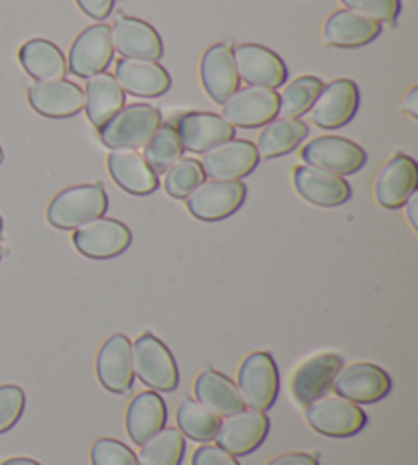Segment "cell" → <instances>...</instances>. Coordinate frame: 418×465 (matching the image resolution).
<instances>
[{"label": "cell", "mask_w": 418, "mask_h": 465, "mask_svg": "<svg viewBox=\"0 0 418 465\" xmlns=\"http://www.w3.org/2000/svg\"><path fill=\"white\" fill-rule=\"evenodd\" d=\"M108 196L103 184H80L62 190L47 209V221L55 229L76 231L86 223L104 217Z\"/></svg>", "instance_id": "cell-1"}, {"label": "cell", "mask_w": 418, "mask_h": 465, "mask_svg": "<svg viewBox=\"0 0 418 465\" xmlns=\"http://www.w3.org/2000/svg\"><path fill=\"white\" fill-rule=\"evenodd\" d=\"M133 373L144 381L145 386L157 392H174L178 388L180 373L178 365L170 349L152 333L139 335L135 343H131Z\"/></svg>", "instance_id": "cell-2"}, {"label": "cell", "mask_w": 418, "mask_h": 465, "mask_svg": "<svg viewBox=\"0 0 418 465\" xmlns=\"http://www.w3.org/2000/svg\"><path fill=\"white\" fill-rule=\"evenodd\" d=\"M162 124V113L152 104H124L103 129L100 141L111 149H137L145 145Z\"/></svg>", "instance_id": "cell-3"}, {"label": "cell", "mask_w": 418, "mask_h": 465, "mask_svg": "<svg viewBox=\"0 0 418 465\" xmlns=\"http://www.w3.org/2000/svg\"><path fill=\"white\" fill-rule=\"evenodd\" d=\"M237 390L245 406L267 412L275 404L280 392V373L274 357L265 351H255L239 368Z\"/></svg>", "instance_id": "cell-4"}, {"label": "cell", "mask_w": 418, "mask_h": 465, "mask_svg": "<svg viewBox=\"0 0 418 465\" xmlns=\"http://www.w3.org/2000/svg\"><path fill=\"white\" fill-rule=\"evenodd\" d=\"M306 422L324 437H353L367 425V414L359 404L343 396H323L306 406Z\"/></svg>", "instance_id": "cell-5"}, {"label": "cell", "mask_w": 418, "mask_h": 465, "mask_svg": "<svg viewBox=\"0 0 418 465\" xmlns=\"http://www.w3.org/2000/svg\"><path fill=\"white\" fill-rule=\"evenodd\" d=\"M247 188L241 180H204L188 194L186 206L192 217L216 223L235 214L245 203Z\"/></svg>", "instance_id": "cell-6"}, {"label": "cell", "mask_w": 418, "mask_h": 465, "mask_svg": "<svg viewBox=\"0 0 418 465\" xmlns=\"http://www.w3.org/2000/svg\"><path fill=\"white\" fill-rule=\"evenodd\" d=\"M303 162L311 168L334 173V176H349L359 172L367 162V153L362 145L345 137H316L303 147Z\"/></svg>", "instance_id": "cell-7"}, {"label": "cell", "mask_w": 418, "mask_h": 465, "mask_svg": "<svg viewBox=\"0 0 418 465\" xmlns=\"http://www.w3.org/2000/svg\"><path fill=\"white\" fill-rule=\"evenodd\" d=\"M221 106V116L231 127L255 129L275 119L280 109V94H275V90L259 86L239 88Z\"/></svg>", "instance_id": "cell-8"}, {"label": "cell", "mask_w": 418, "mask_h": 465, "mask_svg": "<svg viewBox=\"0 0 418 465\" xmlns=\"http://www.w3.org/2000/svg\"><path fill=\"white\" fill-rule=\"evenodd\" d=\"M359 109V88L353 80L339 78L323 86L308 111V119L321 129H341L353 121Z\"/></svg>", "instance_id": "cell-9"}, {"label": "cell", "mask_w": 418, "mask_h": 465, "mask_svg": "<svg viewBox=\"0 0 418 465\" xmlns=\"http://www.w3.org/2000/svg\"><path fill=\"white\" fill-rule=\"evenodd\" d=\"M333 388L337 396L347 398L351 402L373 404L388 396L392 380L378 365L357 361L341 365V370L333 380Z\"/></svg>", "instance_id": "cell-10"}, {"label": "cell", "mask_w": 418, "mask_h": 465, "mask_svg": "<svg viewBox=\"0 0 418 465\" xmlns=\"http://www.w3.org/2000/svg\"><path fill=\"white\" fill-rule=\"evenodd\" d=\"M131 231L116 219L98 217L74 231V245L90 260H111L127 252L131 245Z\"/></svg>", "instance_id": "cell-11"}, {"label": "cell", "mask_w": 418, "mask_h": 465, "mask_svg": "<svg viewBox=\"0 0 418 465\" xmlns=\"http://www.w3.org/2000/svg\"><path fill=\"white\" fill-rule=\"evenodd\" d=\"M270 433V419L262 411L244 409L221 420L214 441L235 458L254 453Z\"/></svg>", "instance_id": "cell-12"}, {"label": "cell", "mask_w": 418, "mask_h": 465, "mask_svg": "<svg viewBox=\"0 0 418 465\" xmlns=\"http://www.w3.org/2000/svg\"><path fill=\"white\" fill-rule=\"evenodd\" d=\"M259 153L255 145L245 139H229L204 152V176L213 180H241L257 168Z\"/></svg>", "instance_id": "cell-13"}, {"label": "cell", "mask_w": 418, "mask_h": 465, "mask_svg": "<svg viewBox=\"0 0 418 465\" xmlns=\"http://www.w3.org/2000/svg\"><path fill=\"white\" fill-rule=\"evenodd\" d=\"M239 80L249 86L275 90L288 80V68L278 54L257 44H244L233 49Z\"/></svg>", "instance_id": "cell-14"}, {"label": "cell", "mask_w": 418, "mask_h": 465, "mask_svg": "<svg viewBox=\"0 0 418 465\" xmlns=\"http://www.w3.org/2000/svg\"><path fill=\"white\" fill-rule=\"evenodd\" d=\"M114 49L108 25H92L84 29L70 47L68 70L78 78H90L104 72L113 62Z\"/></svg>", "instance_id": "cell-15"}, {"label": "cell", "mask_w": 418, "mask_h": 465, "mask_svg": "<svg viewBox=\"0 0 418 465\" xmlns=\"http://www.w3.org/2000/svg\"><path fill=\"white\" fill-rule=\"evenodd\" d=\"M174 129L178 131L184 152L204 153L208 149L235 137V127L213 113H184L175 116Z\"/></svg>", "instance_id": "cell-16"}, {"label": "cell", "mask_w": 418, "mask_h": 465, "mask_svg": "<svg viewBox=\"0 0 418 465\" xmlns=\"http://www.w3.org/2000/svg\"><path fill=\"white\" fill-rule=\"evenodd\" d=\"M341 365L343 360L337 353H321L300 363L290 380L294 401L300 406H308L323 398L333 388V380L341 370Z\"/></svg>", "instance_id": "cell-17"}, {"label": "cell", "mask_w": 418, "mask_h": 465, "mask_svg": "<svg viewBox=\"0 0 418 465\" xmlns=\"http://www.w3.org/2000/svg\"><path fill=\"white\" fill-rule=\"evenodd\" d=\"M96 373L100 384L113 394H129L133 388V357L127 335L114 333L100 347L96 357Z\"/></svg>", "instance_id": "cell-18"}, {"label": "cell", "mask_w": 418, "mask_h": 465, "mask_svg": "<svg viewBox=\"0 0 418 465\" xmlns=\"http://www.w3.org/2000/svg\"><path fill=\"white\" fill-rule=\"evenodd\" d=\"M113 49L127 60H152L157 62L164 55V44L160 33L152 25L135 19V16H121L111 27Z\"/></svg>", "instance_id": "cell-19"}, {"label": "cell", "mask_w": 418, "mask_h": 465, "mask_svg": "<svg viewBox=\"0 0 418 465\" xmlns=\"http://www.w3.org/2000/svg\"><path fill=\"white\" fill-rule=\"evenodd\" d=\"M418 165L413 157L398 153L380 170L375 178V201L383 209H403L404 203L416 193Z\"/></svg>", "instance_id": "cell-20"}, {"label": "cell", "mask_w": 418, "mask_h": 465, "mask_svg": "<svg viewBox=\"0 0 418 465\" xmlns=\"http://www.w3.org/2000/svg\"><path fill=\"white\" fill-rule=\"evenodd\" d=\"M29 104L41 116L68 119L84 109V90L70 80H35L29 86Z\"/></svg>", "instance_id": "cell-21"}, {"label": "cell", "mask_w": 418, "mask_h": 465, "mask_svg": "<svg viewBox=\"0 0 418 465\" xmlns=\"http://www.w3.org/2000/svg\"><path fill=\"white\" fill-rule=\"evenodd\" d=\"M114 80L123 93L141 98L164 96L172 88V78L162 64L152 60H123L114 65Z\"/></svg>", "instance_id": "cell-22"}, {"label": "cell", "mask_w": 418, "mask_h": 465, "mask_svg": "<svg viewBox=\"0 0 418 465\" xmlns=\"http://www.w3.org/2000/svg\"><path fill=\"white\" fill-rule=\"evenodd\" d=\"M200 80H203L206 94L216 104H223L233 93H237L241 80L235 57H233V47L227 44L208 47L200 62Z\"/></svg>", "instance_id": "cell-23"}, {"label": "cell", "mask_w": 418, "mask_h": 465, "mask_svg": "<svg viewBox=\"0 0 418 465\" xmlns=\"http://www.w3.org/2000/svg\"><path fill=\"white\" fill-rule=\"evenodd\" d=\"M296 193L316 206H341L351 198V186L343 176L311 168V165H298L294 168Z\"/></svg>", "instance_id": "cell-24"}, {"label": "cell", "mask_w": 418, "mask_h": 465, "mask_svg": "<svg viewBox=\"0 0 418 465\" xmlns=\"http://www.w3.org/2000/svg\"><path fill=\"white\" fill-rule=\"evenodd\" d=\"M106 165L113 180L129 194L147 196L160 186L157 173L149 168L145 157L137 149H113Z\"/></svg>", "instance_id": "cell-25"}, {"label": "cell", "mask_w": 418, "mask_h": 465, "mask_svg": "<svg viewBox=\"0 0 418 465\" xmlns=\"http://www.w3.org/2000/svg\"><path fill=\"white\" fill-rule=\"evenodd\" d=\"M382 33V23L353 11H334L323 29L324 44L331 47H363Z\"/></svg>", "instance_id": "cell-26"}, {"label": "cell", "mask_w": 418, "mask_h": 465, "mask_svg": "<svg viewBox=\"0 0 418 465\" xmlns=\"http://www.w3.org/2000/svg\"><path fill=\"white\" fill-rule=\"evenodd\" d=\"M124 106V93L114 76L106 72L95 74L84 90V109L88 121L100 131Z\"/></svg>", "instance_id": "cell-27"}, {"label": "cell", "mask_w": 418, "mask_h": 465, "mask_svg": "<svg viewBox=\"0 0 418 465\" xmlns=\"http://www.w3.org/2000/svg\"><path fill=\"white\" fill-rule=\"evenodd\" d=\"M194 394L200 404H204L208 411L219 414V417H231V414L245 409L237 386L227 376L211 368L200 371L194 381Z\"/></svg>", "instance_id": "cell-28"}, {"label": "cell", "mask_w": 418, "mask_h": 465, "mask_svg": "<svg viewBox=\"0 0 418 465\" xmlns=\"http://www.w3.org/2000/svg\"><path fill=\"white\" fill-rule=\"evenodd\" d=\"M127 433L133 443H145L149 437L165 427L167 409L157 392H141L133 398L127 409Z\"/></svg>", "instance_id": "cell-29"}, {"label": "cell", "mask_w": 418, "mask_h": 465, "mask_svg": "<svg viewBox=\"0 0 418 465\" xmlns=\"http://www.w3.org/2000/svg\"><path fill=\"white\" fill-rule=\"evenodd\" d=\"M23 70L37 82L64 80L68 74V62L64 60L60 47L47 39H29L19 49Z\"/></svg>", "instance_id": "cell-30"}, {"label": "cell", "mask_w": 418, "mask_h": 465, "mask_svg": "<svg viewBox=\"0 0 418 465\" xmlns=\"http://www.w3.org/2000/svg\"><path fill=\"white\" fill-rule=\"evenodd\" d=\"M308 137V124L300 119H274L259 133L257 153L265 160L292 153Z\"/></svg>", "instance_id": "cell-31"}, {"label": "cell", "mask_w": 418, "mask_h": 465, "mask_svg": "<svg viewBox=\"0 0 418 465\" xmlns=\"http://www.w3.org/2000/svg\"><path fill=\"white\" fill-rule=\"evenodd\" d=\"M175 420H178V430L184 437H190L192 441L208 443L213 441L216 433H219L223 417L214 414L213 411H208L206 406L200 404L198 401H188L186 398V401L180 404Z\"/></svg>", "instance_id": "cell-32"}, {"label": "cell", "mask_w": 418, "mask_h": 465, "mask_svg": "<svg viewBox=\"0 0 418 465\" xmlns=\"http://www.w3.org/2000/svg\"><path fill=\"white\" fill-rule=\"evenodd\" d=\"M186 453V439L178 429H162L141 443L139 465H180Z\"/></svg>", "instance_id": "cell-33"}, {"label": "cell", "mask_w": 418, "mask_h": 465, "mask_svg": "<svg viewBox=\"0 0 418 465\" xmlns=\"http://www.w3.org/2000/svg\"><path fill=\"white\" fill-rule=\"evenodd\" d=\"M144 147L145 162L155 173L167 172L184 155L182 141L178 137V131L174 129V124H160Z\"/></svg>", "instance_id": "cell-34"}, {"label": "cell", "mask_w": 418, "mask_h": 465, "mask_svg": "<svg viewBox=\"0 0 418 465\" xmlns=\"http://www.w3.org/2000/svg\"><path fill=\"white\" fill-rule=\"evenodd\" d=\"M321 88L323 82L314 76H300L294 82H290L286 90L280 94L278 114H284V119H300L304 113L311 111Z\"/></svg>", "instance_id": "cell-35"}, {"label": "cell", "mask_w": 418, "mask_h": 465, "mask_svg": "<svg viewBox=\"0 0 418 465\" xmlns=\"http://www.w3.org/2000/svg\"><path fill=\"white\" fill-rule=\"evenodd\" d=\"M204 170L198 160L182 157L165 172V193L172 198H188V194L204 182Z\"/></svg>", "instance_id": "cell-36"}, {"label": "cell", "mask_w": 418, "mask_h": 465, "mask_svg": "<svg viewBox=\"0 0 418 465\" xmlns=\"http://www.w3.org/2000/svg\"><path fill=\"white\" fill-rule=\"evenodd\" d=\"M92 465H139L137 455L116 439H98L90 451Z\"/></svg>", "instance_id": "cell-37"}, {"label": "cell", "mask_w": 418, "mask_h": 465, "mask_svg": "<svg viewBox=\"0 0 418 465\" xmlns=\"http://www.w3.org/2000/svg\"><path fill=\"white\" fill-rule=\"evenodd\" d=\"M25 411V392L23 388L6 384L0 386V435L11 430Z\"/></svg>", "instance_id": "cell-38"}, {"label": "cell", "mask_w": 418, "mask_h": 465, "mask_svg": "<svg viewBox=\"0 0 418 465\" xmlns=\"http://www.w3.org/2000/svg\"><path fill=\"white\" fill-rule=\"evenodd\" d=\"M347 11L363 15L378 23H394L400 15V0H341Z\"/></svg>", "instance_id": "cell-39"}, {"label": "cell", "mask_w": 418, "mask_h": 465, "mask_svg": "<svg viewBox=\"0 0 418 465\" xmlns=\"http://www.w3.org/2000/svg\"><path fill=\"white\" fill-rule=\"evenodd\" d=\"M192 465H239L235 455L221 450L219 445L204 443L192 455Z\"/></svg>", "instance_id": "cell-40"}, {"label": "cell", "mask_w": 418, "mask_h": 465, "mask_svg": "<svg viewBox=\"0 0 418 465\" xmlns=\"http://www.w3.org/2000/svg\"><path fill=\"white\" fill-rule=\"evenodd\" d=\"M78 6L84 11V15H88L90 19H106L111 15L114 0H76Z\"/></svg>", "instance_id": "cell-41"}, {"label": "cell", "mask_w": 418, "mask_h": 465, "mask_svg": "<svg viewBox=\"0 0 418 465\" xmlns=\"http://www.w3.org/2000/svg\"><path fill=\"white\" fill-rule=\"evenodd\" d=\"M265 465H319V461L308 453H284L267 461Z\"/></svg>", "instance_id": "cell-42"}, {"label": "cell", "mask_w": 418, "mask_h": 465, "mask_svg": "<svg viewBox=\"0 0 418 465\" xmlns=\"http://www.w3.org/2000/svg\"><path fill=\"white\" fill-rule=\"evenodd\" d=\"M403 111H406L413 119H418V86H413L408 90V94L403 103Z\"/></svg>", "instance_id": "cell-43"}, {"label": "cell", "mask_w": 418, "mask_h": 465, "mask_svg": "<svg viewBox=\"0 0 418 465\" xmlns=\"http://www.w3.org/2000/svg\"><path fill=\"white\" fill-rule=\"evenodd\" d=\"M404 206H406V214H408V221H411V225H413V229L416 231L418 229V214H416V209H418V194L414 193L411 198H408V201L404 203Z\"/></svg>", "instance_id": "cell-44"}, {"label": "cell", "mask_w": 418, "mask_h": 465, "mask_svg": "<svg viewBox=\"0 0 418 465\" xmlns=\"http://www.w3.org/2000/svg\"><path fill=\"white\" fill-rule=\"evenodd\" d=\"M0 465H41V463H37L35 460H29V458H11Z\"/></svg>", "instance_id": "cell-45"}, {"label": "cell", "mask_w": 418, "mask_h": 465, "mask_svg": "<svg viewBox=\"0 0 418 465\" xmlns=\"http://www.w3.org/2000/svg\"><path fill=\"white\" fill-rule=\"evenodd\" d=\"M5 162V152H3V147H0V163Z\"/></svg>", "instance_id": "cell-46"}, {"label": "cell", "mask_w": 418, "mask_h": 465, "mask_svg": "<svg viewBox=\"0 0 418 465\" xmlns=\"http://www.w3.org/2000/svg\"><path fill=\"white\" fill-rule=\"evenodd\" d=\"M3 255H5V249H3V245H0V260H3Z\"/></svg>", "instance_id": "cell-47"}, {"label": "cell", "mask_w": 418, "mask_h": 465, "mask_svg": "<svg viewBox=\"0 0 418 465\" xmlns=\"http://www.w3.org/2000/svg\"><path fill=\"white\" fill-rule=\"evenodd\" d=\"M0 235H3V217H0Z\"/></svg>", "instance_id": "cell-48"}]
</instances>
